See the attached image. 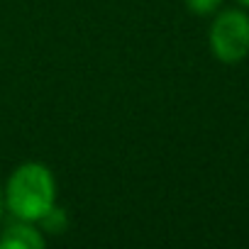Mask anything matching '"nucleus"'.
<instances>
[{
    "label": "nucleus",
    "instance_id": "nucleus-1",
    "mask_svg": "<svg viewBox=\"0 0 249 249\" xmlns=\"http://www.w3.org/2000/svg\"><path fill=\"white\" fill-rule=\"evenodd\" d=\"M5 208L27 222H37L52 205H56V178L42 161H25L13 169L3 188Z\"/></svg>",
    "mask_w": 249,
    "mask_h": 249
},
{
    "label": "nucleus",
    "instance_id": "nucleus-2",
    "mask_svg": "<svg viewBox=\"0 0 249 249\" xmlns=\"http://www.w3.org/2000/svg\"><path fill=\"white\" fill-rule=\"evenodd\" d=\"M210 52L222 64H239L249 56V15L242 10H222L208 32Z\"/></svg>",
    "mask_w": 249,
    "mask_h": 249
},
{
    "label": "nucleus",
    "instance_id": "nucleus-3",
    "mask_svg": "<svg viewBox=\"0 0 249 249\" xmlns=\"http://www.w3.org/2000/svg\"><path fill=\"white\" fill-rule=\"evenodd\" d=\"M44 247H47V237L37 227V222L18 220L8 225L0 234V249H44Z\"/></svg>",
    "mask_w": 249,
    "mask_h": 249
},
{
    "label": "nucleus",
    "instance_id": "nucleus-4",
    "mask_svg": "<svg viewBox=\"0 0 249 249\" xmlns=\"http://www.w3.org/2000/svg\"><path fill=\"white\" fill-rule=\"evenodd\" d=\"M37 225H39V230H42L44 234H64V232L69 230V215H66L64 208L52 205V208L37 220Z\"/></svg>",
    "mask_w": 249,
    "mask_h": 249
},
{
    "label": "nucleus",
    "instance_id": "nucleus-5",
    "mask_svg": "<svg viewBox=\"0 0 249 249\" xmlns=\"http://www.w3.org/2000/svg\"><path fill=\"white\" fill-rule=\"evenodd\" d=\"M183 3H186L188 13L203 18V15H213V13H217L225 0H183Z\"/></svg>",
    "mask_w": 249,
    "mask_h": 249
},
{
    "label": "nucleus",
    "instance_id": "nucleus-6",
    "mask_svg": "<svg viewBox=\"0 0 249 249\" xmlns=\"http://www.w3.org/2000/svg\"><path fill=\"white\" fill-rule=\"evenodd\" d=\"M3 210H5V198H3V186H0V217H3Z\"/></svg>",
    "mask_w": 249,
    "mask_h": 249
},
{
    "label": "nucleus",
    "instance_id": "nucleus-7",
    "mask_svg": "<svg viewBox=\"0 0 249 249\" xmlns=\"http://www.w3.org/2000/svg\"><path fill=\"white\" fill-rule=\"evenodd\" d=\"M239 3H242L244 8H249V0H239Z\"/></svg>",
    "mask_w": 249,
    "mask_h": 249
}]
</instances>
